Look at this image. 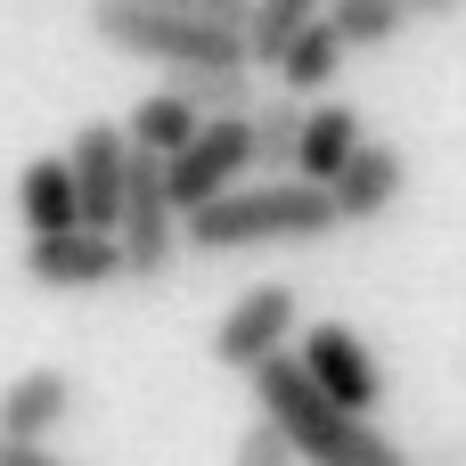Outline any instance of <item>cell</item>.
<instances>
[{
  "label": "cell",
  "mask_w": 466,
  "mask_h": 466,
  "mask_svg": "<svg viewBox=\"0 0 466 466\" xmlns=\"http://www.w3.org/2000/svg\"><path fill=\"white\" fill-rule=\"evenodd\" d=\"M238 25H246V0H98L90 8V33L115 57H139V66H164V74L246 66Z\"/></svg>",
  "instance_id": "cell-1"
},
{
  "label": "cell",
  "mask_w": 466,
  "mask_h": 466,
  "mask_svg": "<svg viewBox=\"0 0 466 466\" xmlns=\"http://www.w3.org/2000/svg\"><path fill=\"white\" fill-rule=\"evenodd\" d=\"M246 385H254V401H262V426H270V434L295 451V466H418L401 442H385L369 418H344V410H328V401L303 385L295 352L262 360Z\"/></svg>",
  "instance_id": "cell-2"
},
{
  "label": "cell",
  "mask_w": 466,
  "mask_h": 466,
  "mask_svg": "<svg viewBox=\"0 0 466 466\" xmlns=\"http://www.w3.org/2000/svg\"><path fill=\"white\" fill-rule=\"evenodd\" d=\"M336 213L319 188H295V180H262V188H229L213 205H197L180 221V246L197 254H238V246H311L328 238Z\"/></svg>",
  "instance_id": "cell-3"
},
{
  "label": "cell",
  "mask_w": 466,
  "mask_h": 466,
  "mask_svg": "<svg viewBox=\"0 0 466 466\" xmlns=\"http://www.w3.org/2000/svg\"><path fill=\"white\" fill-rule=\"evenodd\" d=\"M115 262H123V279H139V287H156L172 262H180V213L164 205V164H147V156H131V172H123V205H115Z\"/></svg>",
  "instance_id": "cell-4"
},
{
  "label": "cell",
  "mask_w": 466,
  "mask_h": 466,
  "mask_svg": "<svg viewBox=\"0 0 466 466\" xmlns=\"http://www.w3.org/2000/svg\"><path fill=\"white\" fill-rule=\"evenodd\" d=\"M303 328V295L287 287V279H262V287H246L229 311H221V328H213V369H229V377H254L262 360H279L287 352V336Z\"/></svg>",
  "instance_id": "cell-5"
},
{
  "label": "cell",
  "mask_w": 466,
  "mask_h": 466,
  "mask_svg": "<svg viewBox=\"0 0 466 466\" xmlns=\"http://www.w3.org/2000/svg\"><path fill=\"white\" fill-rule=\"evenodd\" d=\"M295 369H303V385L328 401V410H344V418H369L377 401H385V369H377V352L344 328V319H328V328H303V352H295Z\"/></svg>",
  "instance_id": "cell-6"
},
{
  "label": "cell",
  "mask_w": 466,
  "mask_h": 466,
  "mask_svg": "<svg viewBox=\"0 0 466 466\" xmlns=\"http://www.w3.org/2000/svg\"><path fill=\"white\" fill-rule=\"evenodd\" d=\"M246 172H254V139H246V123H197V139L164 164V205L188 221L197 205L246 188Z\"/></svg>",
  "instance_id": "cell-7"
},
{
  "label": "cell",
  "mask_w": 466,
  "mask_h": 466,
  "mask_svg": "<svg viewBox=\"0 0 466 466\" xmlns=\"http://www.w3.org/2000/svg\"><path fill=\"white\" fill-rule=\"evenodd\" d=\"M123 172H131V147L115 123H82L74 147H66V180H74V205H82V229L106 238L115 229V205H123Z\"/></svg>",
  "instance_id": "cell-8"
},
{
  "label": "cell",
  "mask_w": 466,
  "mask_h": 466,
  "mask_svg": "<svg viewBox=\"0 0 466 466\" xmlns=\"http://www.w3.org/2000/svg\"><path fill=\"white\" fill-rule=\"evenodd\" d=\"M25 279L49 295H90V287H115L123 262H115V238L66 229V238H25Z\"/></svg>",
  "instance_id": "cell-9"
},
{
  "label": "cell",
  "mask_w": 466,
  "mask_h": 466,
  "mask_svg": "<svg viewBox=\"0 0 466 466\" xmlns=\"http://www.w3.org/2000/svg\"><path fill=\"white\" fill-rule=\"evenodd\" d=\"M74 410V377L66 369H16L0 385V451H41Z\"/></svg>",
  "instance_id": "cell-10"
},
{
  "label": "cell",
  "mask_w": 466,
  "mask_h": 466,
  "mask_svg": "<svg viewBox=\"0 0 466 466\" xmlns=\"http://www.w3.org/2000/svg\"><path fill=\"white\" fill-rule=\"evenodd\" d=\"M401 180H410V172H401V156H393L385 139H360V156H352V164H344L319 197H328L336 229H369V221H385V213H393Z\"/></svg>",
  "instance_id": "cell-11"
},
{
  "label": "cell",
  "mask_w": 466,
  "mask_h": 466,
  "mask_svg": "<svg viewBox=\"0 0 466 466\" xmlns=\"http://www.w3.org/2000/svg\"><path fill=\"white\" fill-rule=\"evenodd\" d=\"M360 106H344V98H319V106H303V139H295V188H328L352 156H360Z\"/></svg>",
  "instance_id": "cell-12"
},
{
  "label": "cell",
  "mask_w": 466,
  "mask_h": 466,
  "mask_svg": "<svg viewBox=\"0 0 466 466\" xmlns=\"http://www.w3.org/2000/svg\"><path fill=\"white\" fill-rule=\"evenodd\" d=\"M164 98H180L197 123H246V115L262 106L246 66H188V74H164Z\"/></svg>",
  "instance_id": "cell-13"
},
{
  "label": "cell",
  "mask_w": 466,
  "mask_h": 466,
  "mask_svg": "<svg viewBox=\"0 0 466 466\" xmlns=\"http://www.w3.org/2000/svg\"><path fill=\"white\" fill-rule=\"evenodd\" d=\"M16 221L33 238H66L82 229V205H74V180H66V156H33L16 172Z\"/></svg>",
  "instance_id": "cell-14"
},
{
  "label": "cell",
  "mask_w": 466,
  "mask_h": 466,
  "mask_svg": "<svg viewBox=\"0 0 466 466\" xmlns=\"http://www.w3.org/2000/svg\"><path fill=\"white\" fill-rule=\"evenodd\" d=\"M115 131H123V147H131V156H147V164H172V156H180V147L197 139V115H188L180 98L147 90V98H139V106H131V115L115 123Z\"/></svg>",
  "instance_id": "cell-15"
},
{
  "label": "cell",
  "mask_w": 466,
  "mask_h": 466,
  "mask_svg": "<svg viewBox=\"0 0 466 466\" xmlns=\"http://www.w3.org/2000/svg\"><path fill=\"white\" fill-rule=\"evenodd\" d=\"M270 74H279V98H295V106H303L311 90H328V82L344 74V49H336L328 16H311V25H303V33L287 41V57H279Z\"/></svg>",
  "instance_id": "cell-16"
},
{
  "label": "cell",
  "mask_w": 466,
  "mask_h": 466,
  "mask_svg": "<svg viewBox=\"0 0 466 466\" xmlns=\"http://www.w3.org/2000/svg\"><path fill=\"white\" fill-rule=\"evenodd\" d=\"M311 16H319L311 0H254V8H246V25H238V41H246V74H254V66H279V57H287V41H295Z\"/></svg>",
  "instance_id": "cell-17"
},
{
  "label": "cell",
  "mask_w": 466,
  "mask_h": 466,
  "mask_svg": "<svg viewBox=\"0 0 466 466\" xmlns=\"http://www.w3.org/2000/svg\"><path fill=\"white\" fill-rule=\"evenodd\" d=\"M246 139H254V172L287 180V172H295V139H303V106H295V98H262V106L246 115Z\"/></svg>",
  "instance_id": "cell-18"
},
{
  "label": "cell",
  "mask_w": 466,
  "mask_h": 466,
  "mask_svg": "<svg viewBox=\"0 0 466 466\" xmlns=\"http://www.w3.org/2000/svg\"><path fill=\"white\" fill-rule=\"evenodd\" d=\"M401 25H410V8H401V0H336V8H328L336 49H385Z\"/></svg>",
  "instance_id": "cell-19"
},
{
  "label": "cell",
  "mask_w": 466,
  "mask_h": 466,
  "mask_svg": "<svg viewBox=\"0 0 466 466\" xmlns=\"http://www.w3.org/2000/svg\"><path fill=\"white\" fill-rule=\"evenodd\" d=\"M229 466H295V451H287V442H279V434H270V426L254 418V426L238 434V451H229Z\"/></svg>",
  "instance_id": "cell-20"
},
{
  "label": "cell",
  "mask_w": 466,
  "mask_h": 466,
  "mask_svg": "<svg viewBox=\"0 0 466 466\" xmlns=\"http://www.w3.org/2000/svg\"><path fill=\"white\" fill-rule=\"evenodd\" d=\"M0 466H57L49 451H0Z\"/></svg>",
  "instance_id": "cell-21"
}]
</instances>
